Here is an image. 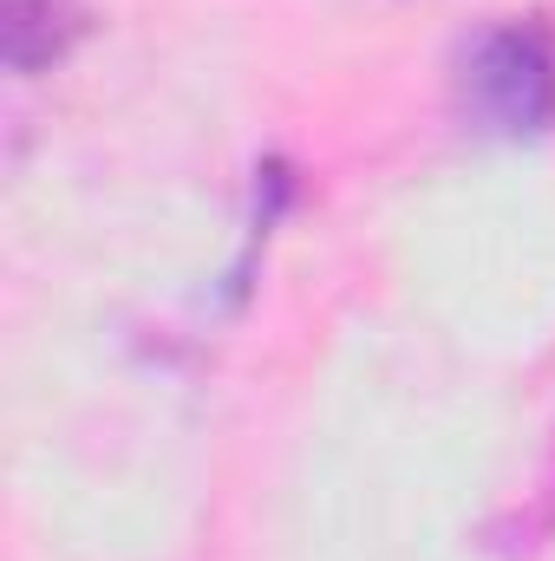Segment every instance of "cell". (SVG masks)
I'll use <instances>...</instances> for the list:
<instances>
[{
  "label": "cell",
  "mask_w": 555,
  "mask_h": 561,
  "mask_svg": "<svg viewBox=\"0 0 555 561\" xmlns=\"http://www.w3.org/2000/svg\"><path fill=\"white\" fill-rule=\"evenodd\" d=\"M464 112L497 138H543L555 125V26L543 13L477 33L457 59Z\"/></svg>",
  "instance_id": "1"
},
{
  "label": "cell",
  "mask_w": 555,
  "mask_h": 561,
  "mask_svg": "<svg viewBox=\"0 0 555 561\" xmlns=\"http://www.w3.org/2000/svg\"><path fill=\"white\" fill-rule=\"evenodd\" d=\"M79 33H86V13L72 0H7V59H13V72L53 66Z\"/></svg>",
  "instance_id": "2"
}]
</instances>
